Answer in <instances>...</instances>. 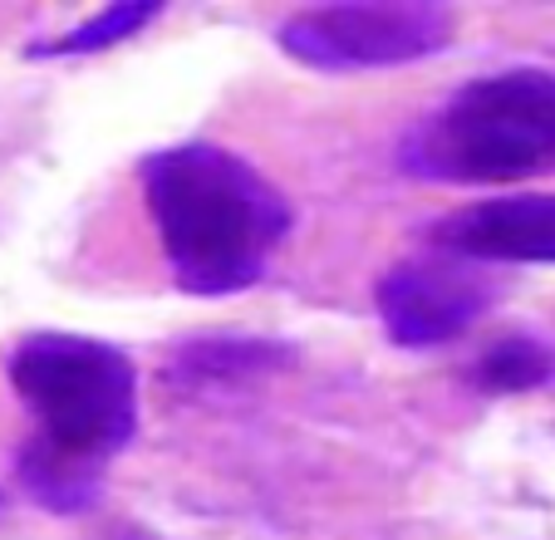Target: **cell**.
<instances>
[{
  "label": "cell",
  "instance_id": "cell-1",
  "mask_svg": "<svg viewBox=\"0 0 555 540\" xmlns=\"http://www.w3.org/2000/svg\"><path fill=\"white\" fill-rule=\"evenodd\" d=\"M11 388L35 433L15 458L25 491L44 511L79 516L104 497L108 462L138 433V374L128 353L85 334H30L15 344Z\"/></svg>",
  "mask_w": 555,
  "mask_h": 540
},
{
  "label": "cell",
  "instance_id": "cell-2",
  "mask_svg": "<svg viewBox=\"0 0 555 540\" xmlns=\"http://www.w3.org/2000/svg\"><path fill=\"white\" fill-rule=\"evenodd\" d=\"M143 197L172 281L207 300L251 291L291 231V202L275 182L217 143H178L143 157Z\"/></svg>",
  "mask_w": 555,
  "mask_h": 540
},
{
  "label": "cell",
  "instance_id": "cell-3",
  "mask_svg": "<svg viewBox=\"0 0 555 540\" xmlns=\"http://www.w3.org/2000/svg\"><path fill=\"white\" fill-rule=\"evenodd\" d=\"M403 167L452 188L521 182L555 167V74L526 64L462 83L409 133Z\"/></svg>",
  "mask_w": 555,
  "mask_h": 540
},
{
  "label": "cell",
  "instance_id": "cell-4",
  "mask_svg": "<svg viewBox=\"0 0 555 540\" xmlns=\"http://www.w3.org/2000/svg\"><path fill=\"white\" fill-rule=\"evenodd\" d=\"M452 35V5H314L281 25V50L310 69L349 74L428 60Z\"/></svg>",
  "mask_w": 555,
  "mask_h": 540
},
{
  "label": "cell",
  "instance_id": "cell-5",
  "mask_svg": "<svg viewBox=\"0 0 555 540\" xmlns=\"http://www.w3.org/2000/svg\"><path fill=\"white\" fill-rule=\"evenodd\" d=\"M496 300V281L482 266L457 256H409L388 266L374 285V305L384 334L403 349H433L452 344L482 320Z\"/></svg>",
  "mask_w": 555,
  "mask_h": 540
},
{
  "label": "cell",
  "instance_id": "cell-6",
  "mask_svg": "<svg viewBox=\"0 0 555 540\" xmlns=\"http://www.w3.org/2000/svg\"><path fill=\"white\" fill-rule=\"evenodd\" d=\"M433 250L472 260V266H555V192L535 197H492L462 207L428 231Z\"/></svg>",
  "mask_w": 555,
  "mask_h": 540
},
{
  "label": "cell",
  "instance_id": "cell-7",
  "mask_svg": "<svg viewBox=\"0 0 555 540\" xmlns=\"http://www.w3.org/2000/svg\"><path fill=\"white\" fill-rule=\"evenodd\" d=\"M281 364H285V349L271 339H197L172 359V378L192 388H207V384L242 388L261 374H275Z\"/></svg>",
  "mask_w": 555,
  "mask_h": 540
},
{
  "label": "cell",
  "instance_id": "cell-8",
  "mask_svg": "<svg viewBox=\"0 0 555 540\" xmlns=\"http://www.w3.org/2000/svg\"><path fill=\"white\" fill-rule=\"evenodd\" d=\"M555 378V349L541 344L535 334H506V339L487 344L482 359L472 364V384L482 394H531V388Z\"/></svg>",
  "mask_w": 555,
  "mask_h": 540
},
{
  "label": "cell",
  "instance_id": "cell-9",
  "mask_svg": "<svg viewBox=\"0 0 555 540\" xmlns=\"http://www.w3.org/2000/svg\"><path fill=\"white\" fill-rule=\"evenodd\" d=\"M163 11V5H153V0H128V5H108V11H99L94 21L74 25V30L54 35V40L35 44V60H60V54H94V50H114L118 40H128V35H138L153 15Z\"/></svg>",
  "mask_w": 555,
  "mask_h": 540
}]
</instances>
